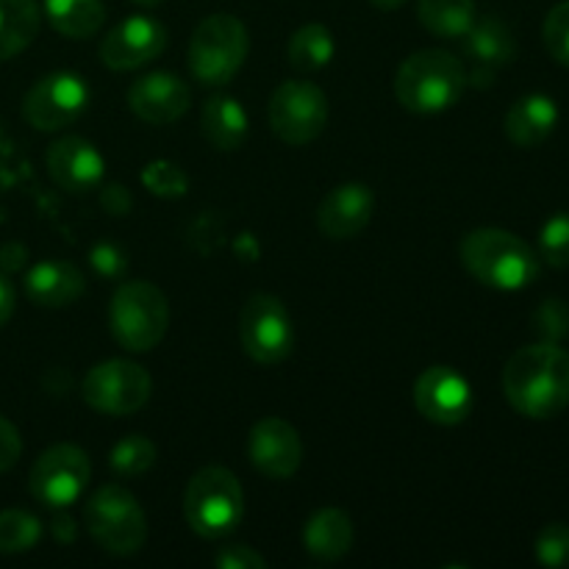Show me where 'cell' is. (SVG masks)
Returning a JSON list of instances; mask_svg holds the SVG:
<instances>
[{
	"instance_id": "6da1fadb",
	"label": "cell",
	"mask_w": 569,
	"mask_h": 569,
	"mask_svg": "<svg viewBox=\"0 0 569 569\" xmlns=\"http://www.w3.org/2000/svg\"><path fill=\"white\" fill-rule=\"evenodd\" d=\"M503 395L528 420L561 415L569 406V353L556 342L520 348L503 367Z\"/></svg>"
},
{
	"instance_id": "7a4b0ae2",
	"label": "cell",
	"mask_w": 569,
	"mask_h": 569,
	"mask_svg": "<svg viewBox=\"0 0 569 569\" xmlns=\"http://www.w3.org/2000/svg\"><path fill=\"white\" fill-rule=\"evenodd\" d=\"M459 259L476 281L503 292H517L537 281L539 253L503 228H476L459 244Z\"/></svg>"
},
{
	"instance_id": "3957f363",
	"label": "cell",
	"mask_w": 569,
	"mask_h": 569,
	"mask_svg": "<svg viewBox=\"0 0 569 569\" xmlns=\"http://www.w3.org/2000/svg\"><path fill=\"white\" fill-rule=\"evenodd\" d=\"M467 89V67L448 50H417L395 76V98L415 114H439L459 103Z\"/></svg>"
},
{
	"instance_id": "277c9868",
	"label": "cell",
	"mask_w": 569,
	"mask_h": 569,
	"mask_svg": "<svg viewBox=\"0 0 569 569\" xmlns=\"http://www.w3.org/2000/svg\"><path fill=\"white\" fill-rule=\"evenodd\" d=\"M109 328L117 345L131 353H148L170 328V303L164 292L148 281H126L109 303Z\"/></svg>"
},
{
	"instance_id": "5b68a950",
	"label": "cell",
	"mask_w": 569,
	"mask_h": 569,
	"mask_svg": "<svg viewBox=\"0 0 569 569\" xmlns=\"http://www.w3.org/2000/svg\"><path fill=\"white\" fill-rule=\"evenodd\" d=\"M242 511L244 492L231 470L211 465L194 472L183 495V517L198 537H228L242 520Z\"/></svg>"
},
{
	"instance_id": "8992f818",
	"label": "cell",
	"mask_w": 569,
	"mask_h": 569,
	"mask_svg": "<svg viewBox=\"0 0 569 569\" xmlns=\"http://www.w3.org/2000/svg\"><path fill=\"white\" fill-rule=\"evenodd\" d=\"M248 50V28L239 17L211 14L189 39V70L203 87H226L242 70Z\"/></svg>"
},
{
	"instance_id": "52a82bcc",
	"label": "cell",
	"mask_w": 569,
	"mask_h": 569,
	"mask_svg": "<svg viewBox=\"0 0 569 569\" xmlns=\"http://www.w3.org/2000/svg\"><path fill=\"white\" fill-rule=\"evenodd\" d=\"M89 537L111 556H133L148 539V517L120 483H106L83 506Z\"/></svg>"
},
{
	"instance_id": "ba28073f",
	"label": "cell",
	"mask_w": 569,
	"mask_h": 569,
	"mask_svg": "<svg viewBox=\"0 0 569 569\" xmlns=\"http://www.w3.org/2000/svg\"><path fill=\"white\" fill-rule=\"evenodd\" d=\"M153 392V381L137 361H100L83 376L81 398L89 409L109 417L137 415Z\"/></svg>"
},
{
	"instance_id": "9c48e42d",
	"label": "cell",
	"mask_w": 569,
	"mask_h": 569,
	"mask_svg": "<svg viewBox=\"0 0 569 569\" xmlns=\"http://www.w3.org/2000/svg\"><path fill=\"white\" fill-rule=\"evenodd\" d=\"M239 342L259 365H281L295 348V326L283 300L276 295H253L239 311Z\"/></svg>"
},
{
	"instance_id": "30bf717a",
	"label": "cell",
	"mask_w": 569,
	"mask_h": 569,
	"mask_svg": "<svg viewBox=\"0 0 569 569\" xmlns=\"http://www.w3.org/2000/svg\"><path fill=\"white\" fill-rule=\"evenodd\" d=\"M270 128L281 142L306 144L315 142L328 126V98L311 81H283L272 92L267 106Z\"/></svg>"
},
{
	"instance_id": "8fae6325",
	"label": "cell",
	"mask_w": 569,
	"mask_h": 569,
	"mask_svg": "<svg viewBox=\"0 0 569 569\" xmlns=\"http://www.w3.org/2000/svg\"><path fill=\"white\" fill-rule=\"evenodd\" d=\"M92 465L89 456L76 445H53L31 467L28 487L31 495L48 509H67L87 489Z\"/></svg>"
},
{
	"instance_id": "7c38bea8",
	"label": "cell",
	"mask_w": 569,
	"mask_h": 569,
	"mask_svg": "<svg viewBox=\"0 0 569 569\" xmlns=\"http://www.w3.org/2000/svg\"><path fill=\"white\" fill-rule=\"evenodd\" d=\"M89 87L76 72H50L22 98V117L37 131H61L87 111Z\"/></svg>"
},
{
	"instance_id": "4fadbf2b",
	"label": "cell",
	"mask_w": 569,
	"mask_h": 569,
	"mask_svg": "<svg viewBox=\"0 0 569 569\" xmlns=\"http://www.w3.org/2000/svg\"><path fill=\"white\" fill-rule=\"evenodd\" d=\"M415 406L433 426H461L472 411V389L453 367H428L415 381Z\"/></svg>"
},
{
	"instance_id": "5bb4252c",
	"label": "cell",
	"mask_w": 569,
	"mask_h": 569,
	"mask_svg": "<svg viewBox=\"0 0 569 569\" xmlns=\"http://www.w3.org/2000/svg\"><path fill=\"white\" fill-rule=\"evenodd\" d=\"M167 48V28L159 20L133 14L111 28L100 42V61L109 70H137L148 61L159 59Z\"/></svg>"
},
{
	"instance_id": "9a60e30c",
	"label": "cell",
	"mask_w": 569,
	"mask_h": 569,
	"mask_svg": "<svg viewBox=\"0 0 569 569\" xmlns=\"http://www.w3.org/2000/svg\"><path fill=\"white\" fill-rule=\"evenodd\" d=\"M250 465L272 481H287L303 465L300 433L281 417H264L248 437Z\"/></svg>"
},
{
	"instance_id": "2e32d148",
	"label": "cell",
	"mask_w": 569,
	"mask_h": 569,
	"mask_svg": "<svg viewBox=\"0 0 569 569\" xmlns=\"http://www.w3.org/2000/svg\"><path fill=\"white\" fill-rule=\"evenodd\" d=\"M461 39H465V56L470 61L467 83L472 87H489L500 67L511 64L517 56L515 33L498 17H483V20L476 17L472 28Z\"/></svg>"
},
{
	"instance_id": "e0dca14e",
	"label": "cell",
	"mask_w": 569,
	"mask_h": 569,
	"mask_svg": "<svg viewBox=\"0 0 569 569\" xmlns=\"http://www.w3.org/2000/svg\"><path fill=\"white\" fill-rule=\"evenodd\" d=\"M189 106H192V89L172 72H150L137 78L128 89V109L150 126L181 120Z\"/></svg>"
},
{
	"instance_id": "ac0fdd59",
	"label": "cell",
	"mask_w": 569,
	"mask_h": 569,
	"mask_svg": "<svg viewBox=\"0 0 569 569\" xmlns=\"http://www.w3.org/2000/svg\"><path fill=\"white\" fill-rule=\"evenodd\" d=\"M48 172L64 192H92L103 181L106 161L87 139L61 137L48 148Z\"/></svg>"
},
{
	"instance_id": "d6986e66",
	"label": "cell",
	"mask_w": 569,
	"mask_h": 569,
	"mask_svg": "<svg viewBox=\"0 0 569 569\" xmlns=\"http://www.w3.org/2000/svg\"><path fill=\"white\" fill-rule=\"evenodd\" d=\"M376 194L367 183H339L322 198L317 226L328 239H353L370 226Z\"/></svg>"
},
{
	"instance_id": "ffe728a7",
	"label": "cell",
	"mask_w": 569,
	"mask_h": 569,
	"mask_svg": "<svg viewBox=\"0 0 569 569\" xmlns=\"http://www.w3.org/2000/svg\"><path fill=\"white\" fill-rule=\"evenodd\" d=\"M87 292L83 272L70 261H42L26 276V295L44 309H64Z\"/></svg>"
},
{
	"instance_id": "44dd1931",
	"label": "cell",
	"mask_w": 569,
	"mask_h": 569,
	"mask_svg": "<svg viewBox=\"0 0 569 569\" xmlns=\"http://www.w3.org/2000/svg\"><path fill=\"white\" fill-rule=\"evenodd\" d=\"M559 122V106L548 94H526L506 111L503 131L517 148H539Z\"/></svg>"
},
{
	"instance_id": "7402d4cb",
	"label": "cell",
	"mask_w": 569,
	"mask_h": 569,
	"mask_svg": "<svg viewBox=\"0 0 569 569\" xmlns=\"http://www.w3.org/2000/svg\"><path fill=\"white\" fill-rule=\"evenodd\" d=\"M303 548L317 561H339L353 548V520L342 509H320L303 526Z\"/></svg>"
},
{
	"instance_id": "603a6c76",
	"label": "cell",
	"mask_w": 569,
	"mask_h": 569,
	"mask_svg": "<svg viewBox=\"0 0 569 569\" xmlns=\"http://www.w3.org/2000/svg\"><path fill=\"white\" fill-rule=\"evenodd\" d=\"M200 126H203L206 139L214 144L217 150H239L248 139L250 120L248 111L242 109V103L228 94H214L203 103L200 111Z\"/></svg>"
},
{
	"instance_id": "cb8c5ba5",
	"label": "cell",
	"mask_w": 569,
	"mask_h": 569,
	"mask_svg": "<svg viewBox=\"0 0 569 569\" xmlns=\"http://www.w3.org/2000/svg\"><path fill=\"white\" fill-rule=\"evenodd\" d=\"M42 14L37 0H0V61L14 59L37 39Z\"/></svg>"
},
{
	"instance_id": "d4e9b609",
	"label": "cell",
	"mask_w": 569,
	"mask_h": 569,
	"mask_svg": "<svg viewBox=\"0 0 569 569\" xmlns=\"http://www.w3.org/2000/svg\"><path fill=\"white\" fill-rule=\"evenodd\" d=\"M50 26L67 39H87L100 31L106 20L103 0H44Z\"/></svg>"
},
{
	"instance_id": "484cf974",
	"label": "cell",
	"mask_w": 569,
	"mask_h": 569,
	"mask_svg": "<svg viewBox=\"0 0 569 569\" xmlns=\"http://www.w3.org/2000/svg\"><path fill=\"white\" fill-rule=\"evenodd\" d=\"M417 17L433 37L461 39L476 22V0H417Z\"/></svg>"
},
{
	"instance_id": "4316f807",
	"label": "cell",
	"mask_w": 569,
	"mask_h": 569,
	"mask_svg": "<svg viewBox=\"0 0 569 569\" xmlns=\"http://www.w3.org/2000/svg\"><path fill=\"white\" fill-rule=\"evenodd\" d=\"M333 50H337L333 33L328 31L326 26H320V22L300 26L287 44L289 64L300 72H315L322 70L326 64H331Z\"/></svg>"
},
{
	"instance_id": "83f0119b",
	"label": "cell",
	"mask_w": 569,
	"mask_h": 569,
	"mask_svg": "<svg viewBox=\"0 0 569 569\" xmlns=\"http://www.w3.org/2000/svg\"><path fill=\"white\" fill-rule=\"evenodd\" d=\"M42 537V526L33 515L20 509L0 511V553H26Z\"/></svg>"
},
{
	"instance_id": "f1b7e54d",
	"label": "cell",
	"mask_w": 569,
	"mask_h": 569,
	"mask_svg": "<svg viewBox=\"0 0 569 569\" xmlns=\"http://www.w3.org/2000/svg\"><path fill=\"white\" fill-rule=\"evenodd\" d=\"M156 465V445L142 433L120 439L111 450V470L122 478H133L148 472Z\"/></svg>"
},
{
	"instance_id": "f546056e",
	"label": "cell",
	"mask_w": 569,
	"mask_h": 569,
	"mask_svg": "<svg viewBox=\"0 0 569 569\" xmlns=\"http://www.w3.org/2000/svg\"><path fill=\"white\" fill-rule=\"evenodd\" d=\"M142 183L144 189L156 194V198H183L189 189V178L176 161H167V159H156L150 161L148 167L142 170Z\"/></svg>"
},
{
	"instance_id": "4dcf8cb0",
	"label": "cell",
	"mask_w": 569,
	"mask_h": 569,
	"mask_svg": "<svg viewBox=\"0 0 569 569\" xmlns=\"http://www.w3.org/2000/svg\"><path fill=\"white\" fill-rule=\"evenodd\" d=\"M539 259L545 264L569 267V211H559L550 217L539 231Z\"/></svg>"
},
{
	"instance_id": "1f68e13d",
	"label": "cell",
	"mask_w": 569,
	"mask_h": 569,
	"mask_svg": "<svg viewBox=\"0 0 569 569\" xmlns=\"http://www.w3.org/2000/svg\"><path fill=\"white\" fill-rule=\"evenodd\" d=\"M537 561L542 567L559 569L569 567V526L567 522H550L537 537Z\"/></svg>"
},
{
	"instance_id": "d6a6232c",
	"label": "cell",
	"mask_w": 569,
	"mask_h": 569,
	"mask_svg": "<svg viewBox=\"0 0 569 569\" xmlns=\"http://www.w3.org/2000/svg\"><path fill=\"white\" fill-rule=\"evenodd\" d=\"M542 37L548 53L553 56L559 64L569 67V0L550 9V14L545 17Z\"/></svg>"
},
{
	"instance_id": "836d02e7",
	"label": "cell",
	"mask_w": 569,
	"mask_h": 569,
	"mask_svg": "<svg viewBox=\"0 0 569 569\" xmlns=\"http://www.w3.org/2000/svg\"><path fill=\"white\" fill-rule=\"evenodd\" d=\"M533 328L545 342L559 345L569 333V309L565 300H545L533 315Z\"/></svg>"
},
{
	"instance_id": "e575fe53",
	"label": "cell",
	"mask_w": 569,
	"mask_h": 569,
	"mask_svg": "<svg viewBox=\"0 0 569 569\" xmlns=\"http://www.w3.org/2000/svg\"><path fill=\"white\" fill-rule=\"evenodd\" d=\"M214 565L222 569H264L267 559L248 545H228V548L217 550Z\"/></svg>"
},
{
	"instance_id": "d590c367",
	"label": "cell",
	"mask_w": 569,
	"mask_h": 569,
	"mask_svg": "<svg viewBox=\"0 0 569 569\" xmlns=\"http://www.w3.org/2000/svg\"><path fill=\"white\" fill-rule=\"evenodd\" d=\"M22 453L20 431L6 417H0V472L11 470Z\"/></svg>"
},
{
	"instance_id": "8d00e7d4",
	"label": "cell",
	"mask_w": 569,
	"mask_h": 569,
	"mask_svg": "<svg viewBox=\"0 0 569 569\" xmlns=\"http://www.w3.org/2000/svg\"><path fill=\"white\" fill-rule=\"evenodd\" d=\"M11 315H14V289H11V283L0 276V328L9 322Z\"/></svg>"
},
{
	"instance_id": "74e56055",
	"label": "cell",
	"mask_w": 569,
	"mask_h": 569,
	"mask_svg": "<svg viewBox=\"0 0 569 569\" xmlns=\"http://www.w3.org/2000/svg\"><path fill=\"white\" fill-rule=\"evenodd\" d=\"M370 3L376 6V9H381V11H395V9H400L406 0H370Z\"/></svg>"
},
{
	"instance_id": "f35d334b",
	"label": "cell",
	"mask_w": 569,
	"mask_h": 569,
	"mask_svg": "<svg viewBox=\"0 0 569 569\" xmlns=\"http://www.w3.org/2000/svg\"><path fill=\"white\" fill-rule=\"evenodd\" d=\"M133 3H137V6H150V9H153V6H161V3H164V0H133Z\"/></svg>"
}]
</instances>
